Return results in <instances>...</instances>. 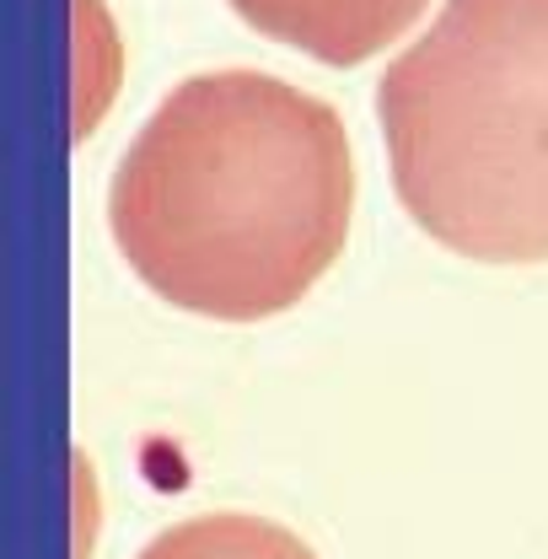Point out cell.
Returning <instances> with one entry per match:
<instances>
[{"instance_id":"6da1fadb","label":"cell","mask_w":548,"mask_h":559,"mask_svg":"<svg viewBox=\"0 0 548 559\" xmlns=\"http://www.w3.org/2000/svg\"><path fill=\"white\" fill-rule=\"evenodd\" d=\"M355 205L344 119L270 70L178 81L124 151L108 226L172 307L253 323L339 259Z\"/></svg>"},{"instance_id":"7a4b0ae2","label":"cell","mask_w":548,"mask_h":559,"mask_svg":"<svg viewBox=\"0 0 548 559\" xmlns=\"http://www.w3.org/2000/svg\"><path fill=\"white\" fill-rule=\"evenodd\" d=\"M393 189L452 253L548 259V0H446L382 70Z\"/></svg>"},{"instance_id":"3957f363","label":"cell","mask_w":548,"mask_h":559,"mask_svg":"<svg viewBox=\"0 0 548 559\" xmlns=\"http://www.w3.org/2000/svg\"><path fill=\"white\" fill-rule=\"evenodd\" d=\"M231 11L323 66H360L409 33L425 0H231Z\"/></svg>"},{"instance_id":"277c9868","label":"cell","mask_w":548,"mask_h":559,"mask_svg":"<svg viewBox=\"0 0 548 559\" xmlns=\"http://www.w3.org/2000/svg\"><path fill=\"white\" fill-rule=\"evenodd\" d=\"M135 559H318L290 527L242 516V511H215V516H189L151 538Z\"/></svg>"}]
</instances>
